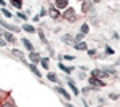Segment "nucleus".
Wrapping results in <instances>:
<instances>
[{
    "label": "nucleus",
    "instance_id": "nucleus-1",
    "mask_svg": "<svg viewBox=\"0 0 120 107\" xmlns=\"http://www.w3.org/2000/svg\"><path fill=\"white\" fill-rule=\"evenodd\" d=\"M63 16H64V19H67V21H72V22L77 19V16H75V11H74L72 8H67V10L64 11V15H63Z\"/></svg>",
    "mask_w": 120,
    "mask_h": 107
},
{
    "label": "nucleus",
    "instance_id": "nucleus-2",
    "mask_svg": "<svg viewBox=\"0 0 120 107\" xmlns=\"http://www.w3.org/2000/svg\"><path fill=\"white\" fill-rule=\"evenodd\" d=\"M67 3H69V0H55V8L56 10L67 8Z\"/></svg>",
    "mask_w": 120,
    "mask_h": 107
},
{
    "label": "nucleus",
    "instance_id": "nucleus-3",
    "mask_svg": "<svg viewBox=\"0 0 120 107\" xmlns=\"http://www.w3.org/2000/svg\"><path fill=\"white\" fill-rule=\"evenodd\" d=\"M0 26H3L5 29H8V32H18V30H21V29H18L16 26H11V24H8V22H5V21H0Z\"/></svg>",
    "mask_w": 120,
    "mask_h": 107
},
{
    "label": "nucleus",
    "instance_id": "nucleus-4",
    "mask_svg": "<svg viewBox=\"0 0 120 107\" xmlns=\"http://www.w3.org/2000/svg\"><path fill=\"white\" fill-rule=\"evenodd\" d=\"M61 40H63V42H64L66 45H72V42H75V40H74V37L71 35V34H64V35L61 37Z\"/></svg>",
    "mask_w": 120,
    "mask_h": 107
},
{
    "label": "nucleus",
    "instance_id": "nucleus-5",
    "mask_svg": "<svg viewBox=\"0 0 120 107\" xmlns=\"http://www.w3.org/2000/svg\"><path fill=\"white\" fill-rule=\"evenodd\" d=\"M88 81L91 83L93 86H104V81H101L99 78H96V77H91V78H90Z\"/></svg>",
    "mask_w": 120,
    "mask_h": 107
},
{
    "label": "nucleus",
    "instance_id": "nucleus-6",
    "mask_svg": "<svg viewBox=\"0 0 120 107\" xmlns=\"http://www.w3.org/2000/svg\"><path fill=\"white\" fill-rule=\"evenodd\" d=\"M29 59L32 61V64H35V63H40V54L34 53V51H30V54H29Z\"/></svg>",
    "mask_w": 120,
    "mask_h": 107
},
{
    "label": "nucleus",
    "instance_id": "nucleus-7",
    "mask_svg": "<svg viewBox=\"0 0 120 107\" xmlns=\"http://www.w3.org/2000/svg\"><path fill=\"white\" fill-rule=\"evenodd\" d=\"M74 48H75V50H79V51H83V50H86L88 46H86V42H79V43L74 45Z\"/></svg>",
    "mask_w": 120,
    "mask_h": 107
},
{
    "label": "nucleus",
    "instance_id": "nucleus-8",
    "mask_svg": "<svg viewBox=\"0 0 120 107\" xmlns=\"http://www.w3.org/2000/svg\"><path fill=\"white\" fill-rule=\"evenodd\" d=\"M5 40H7L8 43H16V38H15V35H13L11 32H7V34H5Z\"/></svg>",
    "mask_w": 120,
    "mask_h": 107
},
{
    "label": "nucleus",
    "instance_id": "nucleus-9",
    "mask_svg": "<svg viewBox=\"0 0 120 107\" xmlns=\"http://www.w3.org/2000/svg\"><path fill=\"white\" fill-rule=\"evenodd\" d=\"M21 42H22V45H24V46H26V48H27L29 51H34V45L30 43V42H29L27 38H22V40H21Z\"/></svg>",
    "mask_w": 120,
    "mask_h": 107
},
{
    "label": "nucleus",
    "instance_id": "nucleus-10",
    "mask_svg": "<svg viewBox=\"0 0 120 107\" xmlns=\"http://www.w3.org/2000/svg\"><path fill=\"white\" fill-rule=\"evenodd\" d=\"M29 69H30V72H32L34 75H37V77H42V74H40V70H38L37 67H35V64H30V66H29Z\"/></svg>",
    "mask_w": 120,
    "mask_h": 107
},
{
    "label": "nucleus",
    "instance_id": "nucleus-11",
    "mask_svg": "<svg viewBox=\"0 0 120 107\" xmlns=\"http://www.w3.org/2000/svg\"><path fill=\"white\" fill-rule=\"evenodd\" d=\"M56 91H58V93H59V94H61L63 98H66V99H71V94H69V93H67L66 89H63V88H56Z\"/></svg>",
    "mask_w": 120,
    "mask_h": 107
},
{
    "label": "nucleus",
    "instance_id": "nucleus-12",
    "mask_svg": "<svg viewBox=\"0 0 120 107\" xmlns=\"http://www.w3.org/2000/svg\"><path fill=\"white\" fill-rule=\"evenodd\" d=\"M50 16H51L53 19H58L61 15H59V11H58L56 8H50Z\"/></svg>",
    "mask_w": 120,
    "mask_h": 107
},
{
    "label": "nucleus",
    "instance_id": "nucleus-13",
    "mask_svg": "<svg viewBox=\"0 0 120 107\" xmlns=\"http://www.w3.org/2000/svg\"><path fill=\"white\" fill-rule=\"evenodd\" d=\"M67 83H69V86L72 88V93H74L75 96H77V94H79V88H77V85H75L72 80H67Z\"/></svg>",
    "mask_w": 120,
    "mask_h": 107
},
{
    "label": "nucleus",
    "instance_id": "nucleus-14",
    "mask_svg": "<svg viewBox=\"0 0 120 107\" xmlns=\"http://www.w3.org/2000/svg\"><path fill=\"white\" fill-rule=\"evenodd\" d=\"M22 29H24L26 32H29V34H34V32H35L34 26H30V24H24V26H22Z\"/></svg>",
    "mask_w": 120,
    "mask_h": 107
},
{
    "label": "nucleus",
    "instance_id": "nucleus-15",
    "mask_svg": "<svg viewBox=\"0 0 120 107\" xmlns=\"http://www.w3.org/2000/svg\"><path fill=\"white\" fill-rule=\"evenodd\" d=\"M10 2H11L13 7H16L18 10H21V7H22V0H10Z\"/></svg>",
    "mask_w": 120,
    "mask_h": 107
},
{
    "label": "nucleus",
    "instance_id": "nucleus-16",
    "mask_svg": "<svg viewBox=\"0 0 120 107\" xmlns=\"http://www.w3.org/2000/svg\"><path fill=\"white\" fill-rule=\"evenodd\" d=\"M90 32V27H88V24H83L82 27H80V34H83V35H86Z\"/></svg>",
    "mask_w": 120,
    "mask_h": 107
},
{
    "label": "nucleus",
    "instance_id": "nucleus-17",
    "mask_svg": "<svg viewBox=\"0 0 120 107\" xmlns=\"http://www.w3.org/2000/svg\"><path fill=\"white\" fill-rule=\"evenodd\" d=\"M59 69L64 70L66 74H71V72H72V67H67V66H64V64H61V63H59Z\"/></svg>",
    "mask_w": 120,
    "mask_h": 107
},
{
    "label": "nucleus",
    "instance_id": "nucleus-18",
    "mask_svg": "<svg viewBox=\"0 0 120 107\" xmlns=\"http://www.w3.org/2000/svg\"><path fill=\"white\" fill-rule=\"evenodd\" d=\"M40 64L46 69V67L50 66V59H48V58H40Z\"/></svg>",
    "mask_w": 120,
    "mask_h": 107
},
{
    "label": "nucleus",
    "instance_id": "nucleus-19",
    "mask_svg": "<svg viewBox=\"0 0 120 107\" xmlns=\"http://www.w3.org/2000/svg\"><path fill=\"white\" fill-rule=\"evenodd\" d=\"M82 10H83V11H90V10H91V5H90L88 2H83V5H82Z\"/></svg>",
    "mask_w": 120,
    "mask_h": 107
},
{
    "label": "nucleus",
    "instance_id": "nucleus-20",
    "mask_svg": "<svg viewBox=\"0 0 120 107\" xmlns=\"http://www.w3.org/2000/svg\"><path fill=\"white\" fill-rule=\"evenodd\" d=\"M11 54H15V56H16V58H19V59H21V61H22V53H21V51H19V50H13V51H11Z\"/></svg>",
    "mask_w": 120,
    "mask_h": 107
},
{
    "label": "nucleus",
    "instance_id": "nucleus-21",
    "mask_svg": "<svg viewBox=\"0 0 120 107\" xmlns=\"http://www.w3.org/2000/svg\"><path fill=\"white\" fill-rule=\"evenodd\" d=\"M46 78H48L50 81H58V77H56L55 74H48V75H46Z\"/></svg>",
    "mask_w": 120,
    "mask_h": 107
},
{
    "label": "nucleus",
    "instance_id": "nucleus-22",
    "mask_svg": "<svg viewBox=\"0 0 120 107\" xmlns=\"http://www.w3.org/2000/svg\"><path fill=\"white\" fill-rule=\"evenodd\" d=\"M2 13H3V15L7 16V18H11V13H10V11H8L7 8H3V10H2Z\"/></svg>",
    "mask_w": 120,
    "mask_h": 107
},
{
    "label": "nucleus",
    "instance_id": "nucleus-23",
    "mask_svg": "<svg viewBox=\"0 0 120 107\" xmlns=\"http://www.w3.org/2000/svg\"><path fill=\"white\" fill-rule=\"evenodd\" d=\"M74 40H77V42H82V40H83V34H79V35H75Z\"/></svg>",
    "mask_w": 120,
    "mask_h": 107
},
{
    "label": "nucleus",
    "instance_id": "nucleus-24",
    "mask_svg": "<svg viewBox=\"0 0 120 107\" xmlns=\"http://www.w3.org/2000/svg\"><path fill=\"white\" fill-rule=\"evenodd\" d=\"M18 16H19V18H21V19H22V21H26V19H27V16H26L24 13H21V11H19V13H18Z\"/></svg>",
    "mask_w": 120,
    "mask_h": 107
},
{
    "label": "nucleus",
    "instance_id": "nucleus-25",
    "mask_svg": "<svg viewBox=\"0 0 120 107\" xmlns=\"http://www.w3.org/2000/svg\"><path fill=\"white\" fill-rule=\"evenodd\" d=\"M38 35H40V38H42V42H43V43H46V38H45V35H43V32H42V30L38 32Z\"/></svg>",
    "mask_w": 120,
    "mask_h": 107
},
{
    "label": "nucleus",
    "instance_id": "nucleus-26",
    "mask_svg": "<svg viewBox=\"0 0 120 107\" xmlns=\"http://www.w3.org/2000/svg\"><path fill=\"white\" fill-rule=\"evenodd\" d=\"M64 59H67V61H74V54H72V56H71V54H66Z\"/></svg>",
    "mask_w": 120,
    "mask_h": 107
},
{
    "label": "nucleus",
    "instance_id": "nucleus-27",
    "mask_svg": "<svg viewBox=\"0 0 120 107\" xmlns=\"http://www.w3.org/2000/svg\"><path fill=\"white\" fill-rule=\"evenodd\" d=\"M106 54H114V50H112V48H109V46H107V48H106Z\"/></svg>",
    "mask_w": 120,
    "mask_h": 107
},
{
    "label": "nucleus",
    "instance_id": "nucleus-28",
    "mask_svg": "<svg viewBox=\"0 0 120 107\" xmlns=\"http://www.w3.org/2000/svg\"><path fill=\"white\" fill-rule=\"evenodd\" d=\"M0 107H15V106H13L11 102H5V104H2Z\"/></svg>",
    "mask_w": 120,
    "mask_h": 107
},
{
    "label": "nucleus",
    "instance_id": "nucleus-29",
    "mask_svg": "<svg viewBox=\"0 0 120 107\" xmlns=\"http://www.w3.org/2000/svg\"><path fill=\"white\" fill-rule=\"evenodd\" d=\"M3 46H7V42H5V40H2V38H0V48H3Z\"/></svg>",
    "mask_w": 120,
    "mask_h": 107
},
{
    "label": "nucleus",
    "instance_id": "nucleus-30",
    "mask_svg": "<svg viewBox=\"0 0 120 107\" xmlns=\"http://www.w3.org/2000/svg\"><path fill=\"white\" fill-rule=\"evenodd\" d=\"M111 99H119V94H115V93H114V94H111Z\"/></svg>",
    "mask_w": 120,
    "mask_h": 107
},
{
    "label": "nucleus",
    "instance_id": "nucleus-31",
    "mask_svg": "<svg viewBox=\"0 0 120 107\" xmlns=\"http://www.w3.org/2000/svg\"><path fill=\"white\" fill-rule=\"evenodd\" d=\"M88 54L90 56H94V50H88Z\"/></svg>",
    "mask_w": 120,
    "mask_h": 107
},
{
    "label": "nucleus",
    "instance_id": "nucleus-32",
    "mask_svg": "<svg viewBox=\"0 0 120 107\" xmlns=\"http://www.w3.org/2000/svg\"><path fill=\"white\" fill-rule=\"evenodd\" d=\"M0 5H5V2H3V0H0Z\"/></svg>",
    "mask_w": 120,
    "mask_h": 107
},
{
    "label": "nucleus",
    "instance_id": "nucleus-33",
    "mask_svg": "<svg viewBox=\"0 0 120 107\" xmlns=\"http://www.w3.org/2000/svg\"><path fill=\"white\" fill-rule=\"evenodd\" d=\"M93 2H94V3H99V2H101V0H93Z\"/></svg>",
    "mask_w": 120,
    "mask_h": 107
},
{
    "label": "nucleus",
    "instance_id": "nucleus-34",
    "mask_svg": "<svg viewBox=\"0 0 120 107\" xmlns=\"http://www.w3.org/2000/svg\"><path fill=\"white\" fill-rule=\"evenodd\" d=\"M66 107H74V106H71V104H66Z\"/></svg>",
    "mask_w": 120,
    "mask_h": 107
},
{
    "label": "nucleus",
    "instance_id": "nucleus-35",
    "mask_svg": "<svg viewBox=\"0 0 120 107\" xmlns=\"http://www.w3.org/2000/svg\"><path fill=\"white\" fill-rule=\"evenodd\" d=\"M98 107H101V106H98Z\"/></svg>",
    "mask_w": 120,
    "mask_h": 107
}]
</instances>
